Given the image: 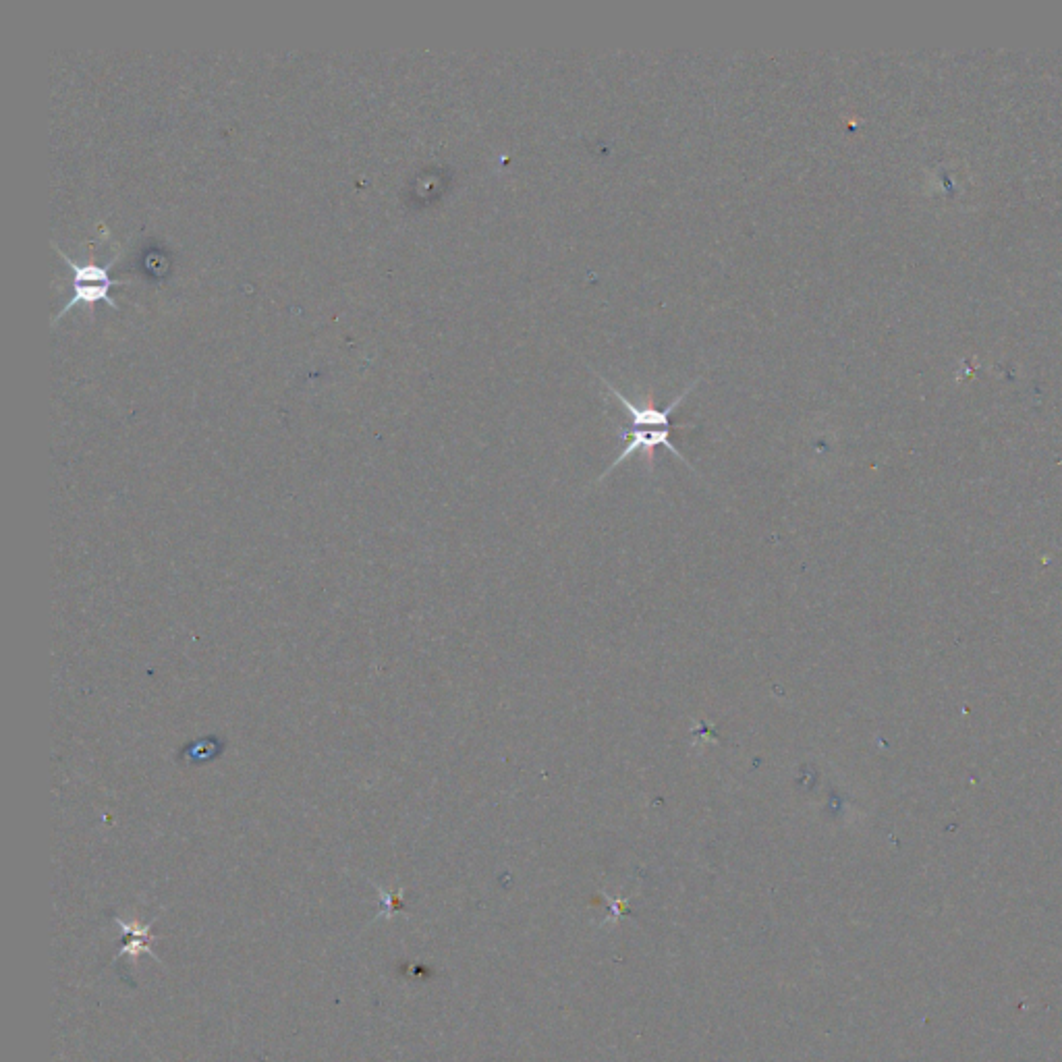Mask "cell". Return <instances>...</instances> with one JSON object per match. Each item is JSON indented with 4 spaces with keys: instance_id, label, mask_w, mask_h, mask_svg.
Masks as SVG:
<instances>
[{
    "instance_id": "1",
    "label": "cell",
    "mask_w": 1062,
    "mask_h": 1062,
    "mask_svg": "<svg viewBox=\"0 0 1062 1062\" xmlns=\"http://www.w3.org/2000/svg\"><path fill=\"white\" fill-rule=\"evenodd\" d=\"M54 247H57L59 256L67 262V266H69V268L73 270V274H75V281H73L75 293H73V299H69V301L65 303V307H63L61 314H59L57 318L65 316V312L71 310V307H73L75 303H96V301H106V303H110L113 307H119L117 301H115V299H110V295H108V289L115 285L113 278L108 276V270H110V266H113V264L117 262L119 251H117V254H115L113 258H110V262H108L106 266H98V264H94V262H75L73 258H69V256L65 254V249H61L59 245H54Z\"/></svg>"
},
{
    "instance_id": "2",
    "label": "cell",
    "mask_w": 1062,
    "mask_h": 1062,
    "mask_svg": "<svg viewBox=\"0 0 1062 1062\" xmlns=\"http://www.w3.org/2000/svg\"><path fill=\"white\" fill-rule=\"evenodd\" d=\"M117 924H119V926L123 928V932L127 934V942H125V946L119 950V955H125V953H127V955H131L133 959H135L139 953H148V955H152L150 946H146L148 940H154V936L150 934V928H152L150 924H148V926H139L137 921H133V924H125V921H121V919H117ZM152 957H154V955H152Z\"/></svg>"
}]
</instances>
